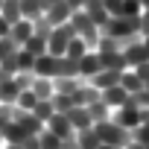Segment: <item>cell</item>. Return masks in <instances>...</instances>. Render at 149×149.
I'll use <instances>...</instances> for the list:
<instances>
[{
	"label": "cell",
	"instance_id": "cell-40",
	"mask_svg": "<svg viewBox=\"0 0 149 149\" xmlns=\"http://www.w3.org/2000/svg\"><path fill=\"white\" fill-rule=\"evenodd\" d=\"M0 146H3V134H0Z\"/></svg>",
	"mask_w": 149,
	"mask_h": 149
},
{
	"label": "cell",
	"instance_id": "cell-21",
	"mask_svg": "<svg viewBox=\"0 0 149 149\" xmlns=\"http://www.w3.org/2000/svg\"><path fill=\"white\" fill-rule=\"evenodd\" d=\"M88 50H91V47H88V44H85V41H82V38L76 35V38H70V44H67L64 56H67V58H73V61H79V58H82V56H85Z\"/></svg>",
	"mask_w": 149,
	"mask_h": 149
},
{
	"label": "cell",
	"instance_id": "cell-23",
	"mask_svg": "<svg viewBox=\"0 0 149 149\" xmlns=\"http://www.w3.org/2000/svg\"><path fill=\"white\" fill-rule=\"evenodd\" d=\"M120 85H123L129 94H134V91L143 88V82H140V76H137L134 70H123V73H120Z\"/></svg>",
	"mask_w": 149,
	"mask_h": 149
},
{
	"label": "cell",
	"instance_id": "cell-22",
	"mask_svg": "<svg viewBox=\"0 0 149 149\" xmlns=\"http://www.w3.org/2000/svg\"><path fill=\"white\" fill-rule=\"evenodd\" d=\"M0 15H3V18L9 21V26H12L15 21H21V3H18V0H3V6H0Z\"/></svg>",
	"mask_w": 149,
	"mask_h": 149
},
{
	"label": "cell",
	"instance_id": "cell-32",
	"mask_svg": "<svg viewBox=\"0 0 149 149\" xmlns=\"http://www.w3.org/2000/svg\"><path fill=\"white\" fill-rule=\"evenodd\" d=\"M146 35H149V9L140 12V38H146Z\"/></svg>",
	"mask_w": 149,
	"mask_h": 149
},
{
	"label": "cell",
	"instance_id": "cell-35",
	"mask_svg": "<svg viewBox=\"0 0 149 149\" xmlns=\"http://www.w3.org/2000/svg\"><path fill=\"white\" fill-rule=\"evenodd\" d=\"M0 149H24V146H21V143H3Z\"/></svg>",
	"mask_w": 149,
	"mask_h": 149
},
{
	"label": "cell",
	"instance_id": "cell-19",
	"mask_svg": "<svg viewBox=\"0 0 149 149\" xmlns=\"http://www.w3.org/2000/svg\"><path fill=\"white\" fill-rule=\"evenodd\" d=\"M76 143H79V149H100V134L94 132V126L82 129V132H76Z\"/></svg>",
	"mask_w": 149,
	"mask_h": 149
},
{
	"label": "cell",
	"instance_id": "cell-29",
	"mask_svg": "<svg viewBox=\"0 0 149 149\" xmlns=\"http://www.w3.org/2000/svg\"><path fill=\"white\" fill-rule=\"evenodd\" d=\"M132 140H137V143H143V146H149V120H143L134 132H132Z\"/></svg>",
	"mask_w": 149,
	"mask_h": 149
},
{
	"label": "cell",
	"instance_id": "cell-38",
	"mask_svg": "<svg viewBox=\"0 0 149 149\" xmlns=\"http://www.w3.org/2000/svg\"><path fill=\"white\" fill-rule=\"evenodd\" d=\"M140 6H143V9H149V0H140Z\"/></svg>",
	"mask_w": 149,
	"mask_h": 149
},
{
	"label": "cell",
	"instance_id": "cell-11",
	"mask_svg": "<svg viewBox=\"0 0 149 149\" xmlns=\"http://www.w3.org/2000/svg\"><path fill=\"white\" fill-rule=\"evenodd\" d=\"M44 129H47V132H53V134H56V137H61V140L76 134V132L70 129V123H67V117H64V114H53V117L44 123Z\"/></svg>",
	"mask_w": 149,
	"mask_h": 149
},
{
	"label": "cell",
	"instance_id": "cell-10",
	"mask_svg": "<svg viewBox=\"0 0 149 149\" xmlns=\"http://www.w3.org/2000/svg\"><path fill=\"white\" fill-rule=\"evenodd\" d=\"M35 32V24L32 21H26V18H21V21H15L12 26H9V38L18 44V47H24L26 41H29V35Z\"/></svg>",
	"mask_w": 149,
	"mask_h": 149
},
{
	"label": "cell",
	"instance_id": "cell-4",
	"mask_svg": "<svg viewBox=\"0 0 149 149\" xmlns=\"http://www.w3.org/2000/svg\"><path fill=\"white\" fill-rule=\"evenodd\" d=\"M111 120L117 123V126H123V129H129V132H134L137 126H140V108L132 102V100H126V105H120V108H114V114H111Z\"/></svg>",
	"mask_w": 149,
	"mask_h": 149
},
{
	"label": "cell",
	"instance_id": "cell-42",
	"mask_svg": "<svg viewBox=\"0 0 149 149\" xmlns=\"http://www.w3.org/2000/svg\"><path fill=\"white\" fill-rule=\"evenodd\" d=\"M0 6H3V0H0Z\"/></svg>",
	"mask_w": 149,
	"mask_h": 149
},
{
	"label": "cell",
	"instance_id": "cell-41",
	"mask_svg": "<svg viewBox=\"0 0 149 149\" xmlns=\"http://www.w3.org/2000/svg\"><path fill=\"white\" fill-rule=\"evenodd\" d=\"M143 88H146V91H149V82H146V85H143Z\"/></svg>",
	"mask_w": 149,
	"mask_h": 149
},
{
	"label": "cell",
	"instance_id": "cell-3",
	"mask_svg": "<svg viewBox=\"0 0 149 149\" xmlns=\"http://www.w3.org/2000/svg\"><path fill=\"white\" fill-rule=\"evenodd\" d=\"M70 38H76V29L70 26V21L67 24H61V26H53L50 29V35H47V53L50 56H64V50H67V44H70Z\"/></svg>",
	"mask_w": 149,
	"mask_h": 149
},
{
	"label": "cell",
	"instance_id": "cell-25",
	"mask_svg": "<svg viewBox=\"0 0 149 149\" xmlns=\"http://www.w3.org/2000/svg\"><path fill=\"white\" fill-rule=\"evenodd\" d=\"M29 114H35L41 123H47V120L56 114V108H53V102H50V100H38V102H35V108H32Z\"/></svg>",
	"mask_w": 149,
	"mask_h": 149
},
{
	"label": "cell",
	"instance_id": "cell-26",
	"mask_svg": "<svg viewBox=\"0 0 149 149\" xmlns=\"http://www.w3.org/2000/svg\"><path fill=\"white\" fill-rule=\"evenodd\" d=\"M38 149H61V137H56L53 132H41L38 134Z\"/></svg>",
	"mask_w": 149,
	"mask_h": 149
},
{
	"label": "cell",
	"instance_id": "cell-6",
	"mask_svg": "<svg viewBox=\"0 0 149 149\" xmlns=\"http://www.w3.org/2000/svg\"><path fill=\"white\" fill-rule=\"evenodd\" d=\"M123 58H126V67L134 70L137 64H146L149 61V50L143 47V41H134V44L123 47Z\"/></svg>",
	"mask_w": 149,
	"mask_h": 149
},
{
	"label": "cell",
	"instance_id": "cell-36",
	"mask_svg": "<svg viewBox=\"0 0 149 149\" xmlns=\"http://www.w3.org/2000/svg\"><path fill=\"white\" fill-rule=\"evenodd\" d=\"M41 3H44V9H50V6H56V3H58V0H41Z\"/></svg>",
	"mask_w": 149,
	"mask_h": 149
},
{
	"label": "cell",
	"instance_id": "cell-12",
	"mask_svg": "<svg viewBox=\"0 0 149 149\" xmlns=\"http://www.w3.org/2000/svg\"><path fill=\"white\" fill-rule=\"evenodd\" d=\"M21 85L15 82V76H6V79H0V102H9V105H15V100L21 97Z\"/></svg>",
	"mask_w": 149,
	"mask_h": 149
},
{
	"label": "cell",
	"instance_id": "cell-13",
	"mask_svg": "<svg viewBox=\"0 0 149 149\" xmlns=\"http://www.w3.org/2000/svg\"><path fill=\"white\" fill-rule=\"evenodd\" d=\"M126 100H129V91L123 85H114V88H105L102 91V102L108 108H120V105H126Z\"/></svg>",
	"mask_w": 149,
	"mask_h": 149
},
{
	"label": "cell",
	"instance_id": "cell-16",
	"mask_svg": "<svg viewBox=\"0 0 149 149\" xmlns=\"http://www.w3.org/2000/svg\"><path fill=\"white\" fill-rule=\"evenodd\" d=\"M21 50H26V53H32V56L38 58L41 53H47V32H38V29H35V32L29 35V41H26Z\"/></svg>",
	"mask_w": 149,
	"mask_h": 149
},
{
	"label": "cell",
	"instance_id": "cell-14",
	"mask_svg": "<svg viewBox=\"0 0 149 149\" xmlns=\"http://www.w3.org/2000/svg\"><path fill=\"white\" fill-rule=\"evenodd\" d=\"M100 64L102 70H129L126 67V58H123V50H114V53H100Z\"/></svg>",
	"mask_w": 149,
	"mask_h": 149
},
{
	"label": "cell",
	"instance_id": "cell-17",
	"mask_svg": "<svg viewBox=\"0 0 149 149\" xmlns=\"http://www.w3.org/2000/svg\"><path fill=\"white\" fill-rule=\"evenodd\" d=\"M29 91L38 97V100H50L56 91H53V79H47V76H35L32 79V85H29Z\"/></svg>",
	"mask_w": 149,
	"mask_h": 149
},
{
	"label": "cell",
	"instance_id": "cell-9",
	"mask_svg": "<svg viewBox=\"0 0 149 149\" xmlns=\"http://www.w3.org/2000/svg\"><path fill=\"white\" fill-rule=\"evenodd\" d=\"M64 117H67V123H70L73 132H82V129H91V126H94V120H91V114H88L85 105H73Z\"/></svg>",
	"mask_w": 149,
	"mask_h": 149
},
{
	"label": "cell",
	"instance_id": "cell-28",
	"mask_svg": "<svg viewBox=\"0 0 149 149\" xmlns=\"http://www.w3.org/2000/svg\"><path fill=\"white\" fill-rule=\"evenodd\" d=\"M32 64H35V56H32V53H26V50H18V73L32 70Z\"/></svg>",
	"mask_w": 149,
	"mask_h": 149
},
{
	"label": "cell",
	"instance_id": "cell-1",
	"mask_svg": "<svg viewBox=\"0 0 149 149\" xmlns=\"http://www.w3.org/2000/svg\"><path fill=\"white\" fill-rule=\"evenodd\" d=\"M70 26L76 29V35H79L91 50L97 47V41H100V26L91 21V15H88L85 9H73V12H70Z\"/></svg>",
	"mask_w": 149,
	"mask_h": 149
},
{
	"label": "cell",
	"instance_id": "cell-20",
	"mask_svg": "<svg viewBox=\"0 0 149 149\" xmlns=\"http://www.w3.org/2000/svg\"><path fill=\"white\" fill-rule=\"evenodd\" d=\"M88 108V114H91V120L94 123H102V120H111V108L102 102V97L97 100V102H91V105H85Z\"/></svg>",
	"mask_w": 149,
	"mask_h": 149
},
{
	"label": "cell",
	"instance_id": "cell-37",
	"mask_svg": "<svg viewBox=\"0 0 149 149\" xmlns=\"http://www.w3.org/2000/svg\"><path fill=\"white\" fill-rule=\"evenodd\" d=\"M100 149H126V146H108V143H100Z\"/></svg>",
	"mask_w": 149,
	"mask_h": 149
},
{
	"label": "cell",
	"instance_id": "cell-15",
	"mask_svg": "<svg viewBox=\"0 0 149 149\" xmlns=\"http://www.w3.org/2000/svg\"><path fill=\"white\" fill-rule=\"evenodd\" d=\"M21 3V18H26V21H41V15H44V3L41 0H18Z\"/></svg>",
	"mask_w": 149,
	"mask_h": 149
},
{
	"label": "cell",
	"instance_id": "cell-2",
	"mask_svg": "<svg viewBox=\"0 0 149 149\" xmlns=\"http://www.w3.org/2000/svg\"><path fill=\"white\" fill-rule=\"evenodd\" d=\"M94 132L100 134V143H108V146H129L132 143V132L117 126L114 120H102V123H94Z\"/></svg>",
	"mask_w": 149,
	"mask_h": 149
},
{
	"label": "cell",
	"instance_id": "cell-39",
	"mask_svg": "<svg viewBox=\"0 0 149 149\" xmlns=\"http://www.w3.org/2000/svg\"><path fill=\"white\" fill-rule=\"evenodd\" d=\"M143 47H146V50H149V35H146V38H143Z\"/></svg>",
	"mask_w": 149,
	"mask_h": 149
},
{
	"label": "cell",
	"instance_id": "cell-34",
	"mask_svg": "<svg viewBox=\"0 0 149 149\" xmlns=\"http://www.w3.org/2000/svg\"><path fill=\"white\" fill-rule=\"evenodd\" d=\"M6 35H9V21L0 15V38H6Z\"/></svg>",
	"mask_w": 149,
	"mask_h": 149
},
{
	"label": "cell",
	"instance_id": "cell-8",
	"mask_svg": "<svg viewBox=\"0 0 149 149\" xmlns=\"http://www.w3.org/2000/svg\"><path fill=\"white\" fill-rule=\"evenodd\" d=\"M32 73H35V76H47V79H53L56 73H58V56L41 53V56L35 58V64H32Z\"/></svg>",
	"mask_w": 149,
	"mask_h": 149
},
{
	"label": "cell",
	"instance_id": "cell-18",
	"mask_svg": "<svg viewBox=\"0 0 149 149\" xmlns=\"http://www.w3.org/2000/svg\"><path fill=\"white\" fill-rule=\"evenodd\" d=\"M79 85H82L79 76H56V79H53V91H56V94H73Z\"/></svg>",
	"mask_w": 149,
	"mask_h": 149
},
{
	"label": "cell",
	"instance_id": "cell-5",
	"mask_svg": "<svg viewBox=\"0 0 149 149\" xmlns=\"http://www.w3.org/2000/svg\"><path fill=\"white\" fill-rule=\"evenodd\" d=\"M70 6H67V0H58L56 6H50V9H44V15H41V21L53 29V26H61V24H67L70 21Z\"/></svg>",
	"mask_w": 149,
	"mask_h": 149
},
{
	"label": "cell",
	"instance_id": "cell-33",
	"mask_svg": "<svg viewBox=\"0 0 149 149\" xmlns=\"http://www.w3.org/2000/svg\"><path fill=\"white\" fill-rule=\"evenodd\" d=\"M134 73L140 76V82L146 85V82H149V61H146V64H137V67H134Z\"/></svg>",
	"mask_w": 149,
	"mask_h": 149
},
{
	"label": "cell",
	"instance_id": "cell-24",
	"mask_svg": "<svg viewBox=\"0 0 149 149\" xmlns=\"http://www.w3.org/2000/svg\"><path fill=\"white\" fill-rule=\"evenodd\" d=\"M50 102H53V108H56V114H67L73 105H76V102H73V97L70 94H53L50 97Z\"/></svg>",
	"mask_w": 149,
	"mask_h": 149
},
{
	"label": "cell",
	"instance_id": "cell-31",
	"mask_svg": "<svg viewBox=\"0 0 149 149\" xmlns=\"http://www.w3.org/2000/svg\"><path fill=\"white\" fill-rule=\"evenodd\" d=\"M102 6L111 18H123V0H102Z\"/></svg>",
	"mask_w": 149,
	"mask_h": 149
},
{
	"label": "cell",
	"instance_id": "cell-27",
	"mask_svg": "<svg viewBox=\"0 0 149 149\" xmlns=\"http://www.w3.org/2000/svg\"><path fill=\"white\" fill-rule=\"evenodd\" d=\"M35 102H38V97H35L32 91H21V97L15 100V105H18L21 111H32V108H35Z\"/></svg>",
	"mask_w": 149,
	"mask_h": 149
},
{
	"label": "cell",
	"instance_id": "cell-30",
	"mask_svg": "<svg viewBox=\"0 0 149 149\" xmlns=\"http://www.w3.org/2000/svg\"><path fill=\"white\" fill-rule=\"evenodd\" d=\"M129 100H132L137 108H149V91H146V88H140V91L129 94Z\"/></svg>",
	"mask_w": 149,
	"mask_h": 149
},
{
	"label": "cell",
	"instance_id": "cell-7",
	"mask_svg": "<svg viewBox=\"0 0 149 149\" xmlns=\"http://www.w3.org/2000/svg\"><path fill=\"white\" fill-rule=\"evenodd\" d=\"M100 70H102V64H100V53H97V50H88V53L79 58V79L88 82L91 76H97Z\"/></svg>",
	"mask_w": 149,
	"mask_h": 149
}]
</instances>
